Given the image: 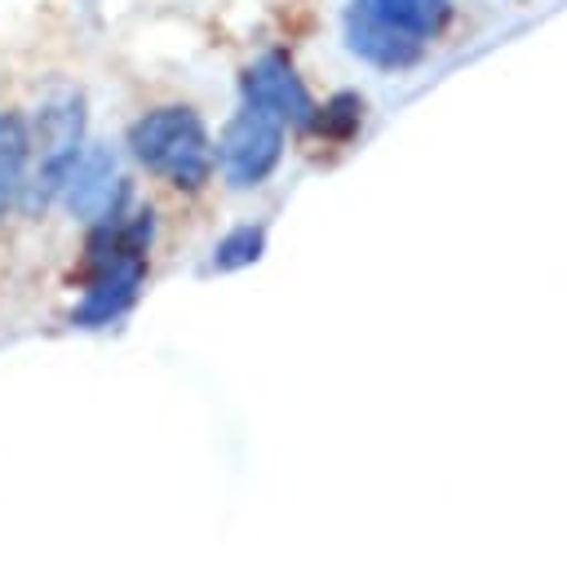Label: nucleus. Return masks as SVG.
Listing matches in <instances>:
<instances>
[{
	"mask_svg": "<svg viewBox=\"0 0 567 563\" xmlns=\"http://www.w3.org/2000/svg\"><path fill=\"white\" fill-rule=\"evenodd\" d=\"M128 146L137 155V164H146L151 173L168 177L173 186H204L213 173V142L208 129L195 111L186 106H159L146 111L133 129H128Z\"/></svg>",
	"mask_w": 567,
	"mask_h": 563,
	"instance_id": "1",
	"label": "nucleus"
},
{
	"mask_svg": "<svg viewBox=\"0 0 567 563\" xmlns=\"http://www.w3.org/2000/svg\"><path fill=\"white\" fill-rule=\"evenodd\" d=\"M80 142H84V98L71 84H53L35 106V137H31L35 168L22 182V204L31 213L62 191L66 168L80 155Z\"/></svg>",
	"mask_w": 567,
	"mask_h": 563,
	"instance_id": "2",
	"label": "nucleus"
},
{
	"mask_svg": "<svg viewBox=\"0 0 567 563\" xmlns=\"http://www.w3.org/2000/svg\"><path fill=\"white\" fill-rule=\"evenodd\" d=\"M279 155H284V120L257 102H248L217 142V160L230 186H257L279 164Z\"/></svg>",
	"mask_w": 567,
	"mask_h": 563,
	"instance_id": "3",
	"label": "nucleus"
},
{
	"mask_svg": "<svg viewBox=\"0 0 567 563\" xmlns=\"http://www.w3.org/2000/svg\"><path fill=\"white\" fill-rule=\"evenodd\" d=\"M346 44L372 62V66H385V71H399V66H412L425 49V40L403 27L381 0H350L346 9Z\"/></svg>",
	"mask_w": 567,
	"mask_h": 563,
	"instance_id": "4",
	"label": "nucleus"
},
{
	"mask_svg": "<svg viewBox=\"0 0 567 563\" xmlns=\"http://www.w3.org/2000/svg\"><path fill=\"white\" fill-rule=\"evenodd\" d=\"M62 195H66V208L80 217V222H106L124 208V177H120V164L106 146H89L75 155V164L66 168V182H62Z\"/></svg>",
	"mask_w": 567,
	"mask_h": 563,
	"instance_id": "5",
	"label": "nucleus"
},
{
	"mask_svg": "<svg viewBox=\"0 0 567 563\" xmlns=\"http://www.w3.org/2000/svg\"><path fill=\"white\" fill-rule=\"evenodd\" d=\"M244 98L257 102V106H266L270 115H279L292 129H310V120H315V102H310L306 84L297 80V71L279 53H266L257 66H248Z\"/></svg>",
	"mask_w": 567,
	"mask_h": 563,
	"instance_id": "6",
	"label": "nucleus"
},
{
	"mask_svg": "<svg viewBox=\"0 0 567 563\" xmlns=\"http://www.w3.org/2000/svg\"><path fill=\"white\" fill-rule=\"evenodd\" d=\"M27 164H31V133H27L22 115L0 111V217H4V213L13 208V199L22 195Z\"/></svg>",
	"mask_w": 567,
	"mask_h": 563,
	"instance_id": "7",
	"label": "nucleus"
},
{
	"mask_svg": "<svg viewBox=\"0 0 567 563\" xmlns=\"http://www.w3.org/2000/svg\"><path fill=\"white\" fill-rule=\"evenodd\" d=\"M261 244H266V231H261V226H235L230 235L217 239V248H213V266H217V270L248 266V262L261 257Z\"/></svg>",
	"mask_w": 567,
	"mask_h": 563,
	"instance_id": "8",
	"label": "nucleus"
},
{
	"mask_svg": "<svg viewBox=\"0 0 567 563\" xmlns=\"http://www.w3.org/2000/svg\"><path fill=\"white\" fill-rule=\"evenodd\" d=\"M403 27H412L421 40H430L443 22H447V13H452V0H381Z\"/></svg>",
	"mask_w": 567,
	"mask_h": 563,
	"instance_id": "9",
	"label": "nucleus"
},
{
	"mask_svg": "<svg viewBox=\"0 0 567 563\" xmlns=\"http://www.w3.org/2000/svg\"><path fill=\"white\" fill-rule=\"evenodd\" d=\"M359 115H363V102H359L354 93H337V98L310 120V129L323 133V137H350V133L359 129Z\"/></svg>",
	"mask_w": 567,
	"mask_h": 563,
	"instance_id": "10",
	"label": "nucleus"
}]
</instances>
